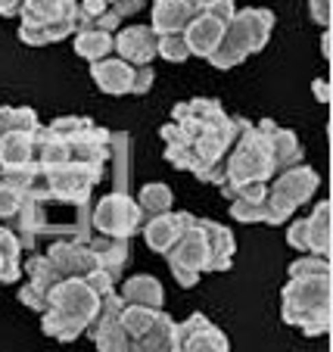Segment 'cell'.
<instances>
[{
  "instance_id": "cell-1",
  "label": "cell",
  "mask_w": 333,
  "mask_h": 352,
  "mask_svg": "<svg viewBox=\"0 0 333 352\" xmlns=\"http://www.w3.org/2000/svg\"><path fill=\"white\" fill-rule=\"evenodd\" d=\"M284 299V321L299 327L306 337H321L330 327V278L293 280L290 278L280 290Z\"/></svg>"
},
{
  "instance_id": "cell-2",
  "label": "cell",
  "mask_w": 333,
  "mask_h": 352,
  "mask_svg": "<svg viewBox=\"0 0 333 352\" xmlns=\"http://www.w3.org/2000/svg\"><path fill=\"white\" fill-rule=\"evenodd\" d=\"M271 178H274V166H271V153H268V140L255 131V122H246L237 144L227 153L225 181L218 187L225 197H231L246 181H271Z\"/></svg>"
},
{
  "instance_id": "cell-3",
  "label": "cell",
  "mask_w": 333,
  "mask_h": 352,
  "mask_svg": "<svg viewBox=\"0 0 333 352\" xmlns=\"http://www.w3.org/2000/svg\"><path fill=\"white\" fill-rule=\"evenodd\" d=\"M91 228L97 234H106V237H134V234L143 228V215L137 209V199L128 197L125 190L106 193V197L93 206L91 212Z\"/></svg>"
},
{
  "instance_id": "cell-4",
  "label": "cell",
  "mask_w": 333,
  "mask_h": 352,
  "mask_svg": "<svg viewBox=\"0 0 333 352\" xmlns=\"http://www.w3.org/2000/svg\"><path fill=\"white\" fill-rule=\"evenodd\" d=\"M103 168L106 166H93V162H66L56 168H41L44 172V184L50 199H62V203H87L93 184L103 181Z\"/></svg>"
},
{
  "instance_id": "cell-5",
  "label": "cell",
  "mask_w": 333,
  "mask_h": 352,
  "mask_svg": "<svg viewBox=\"0 0 333 352\" xmlns=\"http://www.w3.org/2000/svg\"><path fill=\"white\" fill-rule=\"evenodd\" d=\"M165 259H168V268H172V274L178 278L181 287H196V280L206 272V262H209V246H206L203 231L196 228V221H194V228L168 250Z\"/></svg>"
},
{
  "instance_id": "cell-6",
  "label": "cell",
  "mask_w": 333,
  "mask_h": 352,
  "mask_svg": "<svg viewBox=\"0 0 333 352\" xmlns=\"http://www.w3.org/2000/svg\"><path fill=\"white\" fill-rule=\"evenodd\" d=\"M97 306H100V296H97L81 278H66L50 290V309L81 321V324H87V321L93 318Z\"/></svg>"
},
{
  "instance_id": "cell-7",
  "label": "cell",
  "mask_w": 333,
  "mask_h": 352,
  "mask_svg": "<svg viewBox=\"0 0 333 352\" xmlns=\"http://www.w3.org/2000/svg\"><path fill=\"white\" fill-rule=\"evenodd\" d=\"M159 34L150 25H128L113 34V56L125 60L128 66H150L156 56Z\"/></svg>"
},
{
  "instance_id": "cell-8",
  "label": "cell",
  "mask_w": 333,
  "mask_h": 352,
  "mask_svg": "<svg viewBox=\"0 0 333 352\" xmlns=\"http://www.w3.org/2000/svg\"><path fill=\"white\" fill-rule=\"evenodd\" d=\"M194 221H196V215H190V212H162L156 219L143 221L140 231H143V240H147V246L153 253L168 256V250L194 228Z\"/></svg>"
},
{
  "instance_id": "cell-9",
  "label": "cell",
  "mask_w": 333,
  "mask_h": 352,
  "mask_svg": "<svg viewBox=\"0 0 333 352\" xmlns=\"http://www.w3.org/2000/svg\"><path fill=\"white\" fill-rule=\"evenodd\" d=\"M255 131L268 140V153H271V166H274V175L284 172V168H293L302 162V144L293 131L280 128L277 122L271 119H262L255 122Z\"/></svg>"
},
{
  "instance_id": "cell-10",
  "label": "cell",
  "mask_w": 333,
  "mask_h": 352,
  "mask_svg": "<svg viewBox=\"0 0 333 352\" xmlns=\"http://www.w3.org/2000/svg\"><path fill=\"white\" fill-rule=\"evenodd\" d=\"M47 259L54 262L66 278H84L93 268H100L97 256L91 253V246L84 240H56L50 250H47Z\"/></svg>"
},
{
  "instance_id": "cell-11",
  "label": "cell",
  "mask_w": 333,
  "mask_h": 352,
  "mask_svg": "<svg viewBox=\"0 0 333 352\" xmlns=\"http://www.w3.org/2000/svg\"><path fill=\"white\" fill-rule=\"evenodd\" d=\"M196 228L203 231L206 246H209L206 272H227L233 256H237V237H233V231L212 219H196Z\"/></svg>"
},
{
  "instance_id": "cell-12",
  "label": "cell",
  "mask_w": 333,
  "mask_h": 352,
  "mask_svg": "<svg viewBox=\"0 0 333 352\" xmlns=\"http://www.w3.org/2000/svg\"><path fill=\"white\" fill-rule=\"evenodd\" d=\"M321 178L318 172H314L312 166H293V168H284V172H277L271 181H268V187L271 190H277L280 197H287L290 203H296V206H302V203H308L312 199V193L318 190Z\"/></svg>"
},
{
  "instance_id": "cell-13",
  "label": "cell",
  "mask_w": 333,
  "mask_h": 352,
  "mask_svg": "<svg viewBox=\"0 0 333 352\" xmlns=\"http://www.w3.org/2000/svg\"><path fill=\"white\" fill-rule=\"evenodd\" d=\"M249 54H253V47H249V38H246V32H243V25L237 22V16H233V19L225 25V34H221L218 47H215V50L206 56V60L212 63L215 69L227 72V69H237L240 63H246Z\"/></svg>"
},
{
  "instance_id": "cell-14",
  "label": "cell",
  "mask_w": 333,
  "mask_h": 352,
  "mask_svg": "<svg viewBox=\"0 0 333 352\" xmlns=\"http://www.w3.org/2000/svg\"><path fill=\"white\" fill-rule=\"evenodd\" d=\"M181 34H184V44H187V50H190V56H203V60H206L215 47H218L221 34H225V22L212 19L209 13L200 10L194 19L187 22V28Z\"/></svg>"
},
{
  "instance_id": "cell-15",
  "label": "cell",
  "mask_w": 333,
  "mask_h": 352,
  "mask_svg": "<svg viewBox=\"0 0 333 352\" xmlns=\"http://www.w3.org/2000/svg\"><path fill=\"white\" fill-rule=\"evenodd\" d=\"M91 78L97 81L103 94L109 97H125L131 94V81H134V66H128L119 56H106L100 63H91Z\"/></svg>"
},
{
  "instance_id": "cell-16",
  "label": "cell",
  "mask_w": 333,
  "mask_h": 352,
  "mask_svg": "<svg viewBox=\"0 0 333 352\" xmlns=\"http://www.w3.org/2000/svg\"><path fill=\"white\" fill-rule=\"evenodd\" d=\"M122 299L128 306H147V309H156L162 312V302H165V287L153 278V274H134L122 284Z\"/></svg>"
},
{
  "instance_id": "cell-17",
  "label": "cell",
  "mask_w": 333,
  "mask_h": 352,
  "mask_svg": "<svg viewBox=\"0 0 333 352\" xmlns=\"http://www.w3.org/2000/svg\"><path fill=\"white\" fill-rule=\"evenodd\" d=\"M87 246H91V253L97 256V262H100V268H106L113 278H119L122 268L128 265V259H131V246H128V240L122 237H106V234H93L91 240H87Z\"/></svg>"
},
{
  "instance_id": "cell-18",
  "label": "cell",
  "mask_w": 333,
  "mask_h": 352,
  "mask_svg": "<svg viewBox=\"0 0 333 352\" xmlns=\"http://www.w3.org/2000/svg\"><path fill=\"white\" fill-rule=\"evenodd\" d=\"M200 13L196 7H187L178 0H156L153 3V32L156 34H181L187 28V22Z\"/></svg>"
},
{
  "instance_id": "cell-19",
  "label": "cell",
  "mask_w": 333,
  "mask_h": 352,
  "mask_svg": "<svg viewBox=\"0 0 333 352\" xmlns=\"http://www.w3.org/2000/svg\"><path fill=\"white\" fill-rule=\"evenodd\" d=\"M174 318L165 312L156 315V321L150 324L147 333H140L137 340H131L128 352H174Z\"/></svg>"
},
{
  "instance_id": "cell-20",
  "label": "cell",
  "mask_w": 333,
  "mask_h": 352,
  "mask_svg": "<svg viewBox=\"0 0 333 352\" xmlns=\"http://www.w3.org/2000/svg\"><path fill=\"white\" fill-rule=\"evenodd\" d=\"M221 116H225L221 103L209 97L184 100V103H178L172 109V122H178V125H209V122H218Z\"/></svg>"
},
{
  "instance_id": "cell-21",
  "label": "cell",
  "mask_w": 333,
  "mask_h": 352,
  "mask_svg": "<svg viewBox=\"0 0 333 352\" xmlns=\"http://www.w3.org/2000/svg\"><path fill=\"white\" fill-rule=\"evenodd\" d=\"M237 22L243 25L249 38V47L253 54H262L271 38V28H274V13L271 10H259V7H246V10H237Z\"/></svg>"
},
{
  "instance_id": "cell-22",
  "label": "cell",
  "mask_w": 333,
  "mask_h": 352,
  "mask_svg": "<svg viewBox=\"0 0 333 352\" xmlns=\"http://www.w3.org/2000/svg\"><path fill=\"white\" fill-rule=\"evenodd\" d=\"M308 228V253L314 256H330V203L321 199L306 219Z\"/></svg>"
},
{
  "instance_id": "cell-23",
  "label": "cell",
  "mask_w": 333,
  "mask_h": 352,
  "mask_svg": "<svg viewBox=\"0 0 333 352\" xmlns=\"http://www.w3.org/2000/svg\"><path fill=\"white\" fill-rule=\"evenodd\" d=\"M75 54L87 63H100L106 56H113V34L100 32V28H84L75 32Z\"/></svg>"
},
{
  "instance_id": "cell-24",
  "label": "cell",
  "mask_w": 333,
  "mask_h": 352,
  "mask_svg": "<svg viewBox=\"0 0 333 352\" xmlns=\"http://www.w3.org/2000/svg\"><path fill=\"white\" fill-rule=\"evenodd\" d=\"M34 162V144L32 134L10 131L7 138H0V168H16Z\"/></svg>"
},
{
  "instance_id": "cell-25",
  "label": "cell",
  "mask_w": 333,
  "mask_h": 352,
  "mask_svg": "<svg viewBox=\"0 0 333 352\" xmlns=\"http://www.w3.org/2000/svg\"><path fill=\"white\" fill-rule=\"evenodd\" d=\"M134 199H137V209H140V215H143V221L156 219V215H162V212H172V203H174L172 187H168V184H147V187H140V193Z\"/></svg>"
},
{
  "instance_id": "cell-26",
  "label": "cell",
  "mask_w": 333,
  "mask_h": 352,
  "mask_svg": "<svg viewBox=\"0 0 333 352\" xmlns=\"http://www.w3.org/2000/svg\"><path fill=\"white\" fill-rule=\"evenodd\" d=\"M75 7H78L75 0H25L19 16L32 22H54L62 16H75Z\"/></svg>"
},
{
  "instance_id": "cell-27",
  "label": "cell",
  "mask_w": 333,
  "mask_h": 352,
  "mask_svg": "<svg viewBox=\"0 0 333 352\" xmlns=\"http://www.w3.org/2000/svg\"><path fill=\"white\" fill-rule=\"evenodd\" d=\"M41 331H44L47 337L60 340V343H72V340H78L81 333H84V324L62 312H56V309H47V312L41 315Z\"/></svg>"
},
{
  "instance_id": "cell-28",
  "label": "cell",
  "mask_w": 333,
  "mask_h": 352,
  "mask_svg": "<svg viewBox=\"0 0 333 352\" xmlns=\"http://www.w3.org/2000/svg\"><path fill=\"white\" fill-rule=\"evenodd\" d=\"M25 274H28V284L41 287V290H47V293L54 290L60 280H66V274H62L54 262L47 259V253L44 256H32V259L25 262Z\"/></svg>"
},
{
  "instance_id": "cell-29",
  "label": "cell",
  "mask_w": 333,
  "mask_h": 352,
  "mask_svg": "<svg viewBox=\"0 0 333 352\" xmlns=\"http://www.w3.org/2000/svg\"><path fill=\"white\" fill-rule=\"evenodd\" d=\"M178 352H231V346H227L225 333H221L218 327L209 321V324L200 327L194 337H187V343L181 346Z\"/></svg>"
},
{
  "instance_id": "cell-30",
  "label": "cell",
  "mask_w": 333,
  "mask_h": 352,
  "mask_svg": "<svg viewBox=\"0 0 333 352\" xmlns=\"http://www.w3.org/2000/svg\"><path fill=\"white\" fill-rule=\"evenodd\" d=\"M156 309H147V306H128L125 302V309H122V315H119V324H122V331L128 333L131 340H137L140 333H147L150 331V324L156 321Z\"/></svg>"
},
{
  "instance_id": "cell-31",
  "label": "cell",
  "mask_w": 333,
  "mask_h": 352,
  "mask_svg": "<svg viewBox=\"0 0 333 352\" xmlns=\"http://www.w3.org/2000/svg\"><path fill=\"white\" fill-rule=\"evenodd\" d=\"M296 209H299L296 203H290L287 197H280L277 190L268 187L265 199H262V221H265V225H287V219Z\"/></svg>"
},
{
  "instance_id": "cell-32",
  "label": "cell",
  "mask_w": 333,
  "mask_h": 352,
  "mask_svg": "<svg viewBox=\"0 0 333 352\" xmlns=\"http://www.w3.org/2000/svg\"><path fill=\"white\" fill-rule=\"evenodd\" d=\"M290 278L293 280H314V278H330V256H314L306 253L290 265Z\"/></svg>"
},
{
  "instance_id": "cell-33",
  "label": "cell",
  "mask_w": 333,
  "mask_h": 352,
  "mask_svg": "<svg viewBox=\"0 0 333 352\" xmlns=\"http://www.w3.org/2000/svg\"><path fill=\"white\" fill-rule=\"evenodd\" d=\"M91 340L97 343L100 352H128V346H131V337L122 331L119 321H109V324L97 327V331L91 333Z\"/></svg>"
},
{
  "instance_id": "cell-34",
  "label": "cell",
  "mask_w": 333,
  "mask_h": 352,
  "mask_svg": "<svg viewBox=\"0 0 333 352\" xmlns=\"http://www.w3.org/2000/svg\"><path fill=\"white\" fill-rule=\"evenodd\" d=\"M47 128H50V131H54L60 140H66V144H69V140L81 138L87 128H93V122L84 119V116H62V119H54Z\"/></svg>"
},
{
  "instance_id": "cell-35",
  "label": "cell",
  "mask_w": 333,
  "mask_h": 352,
  "mask_svg": "<svg viewBox=\"0 0 333 352\" xmlns=\"http://www.w3.org/2000/svg\"><path fill=\"white\" fill-rule=\"evenodd\" d=\"M156 56H162V60H168V63H184L187 56H190V50H187V44H184V34H159V41H156Z\"/></svg>"
},
{
  "instance_id": "cell-36",
  "label": "cell",
  "mask_w": 333,
  "mask_h": 352,
  "mask_svg": "<svg viewBox=\"0 0 333 352\" xmlns=\"http://www.w3.org/2000/svg\"><path fill=\"white\" fill-rule=\"evenodd\" d=\"M19 256H22V243H19V237H16V234L10 231V228L0 225V259L7 262L10 272H13V274H19V272H22Z\"/></svg>"
},
{
  "instance_id": "cell-37",
  "label": "cell",
  "mask_w": 333,
  "mask_h": 352,
  "mask_svg": "<svg viewBox=\"0 0 333 352\" xmlns=\"http://www.w3.org/2000/svg\"><path fill=\"white\" fill-rule=\"evenodd\" d=\"M19 302L25 309H32V312L44 315L47 309H50V293L41 290V287H34V284H22L19 287Z\"/></svg>"
},
{
  "instance_id": "cell-38",
  "label": "cell",
  "mask_w": 333,
  "mask_h": 352,
  "mask_svg": "<svg viewBox=\"0 0 333 352\" xmlns=\"http://www.w3.org/2000/svg\"><path fill=\"white\" fill-rule=\"evenodd\" d=\"M231 219L243 221V225H255L262 221V199L249 203V199H231Z\"/></svg>"
},
{
  "instance_id": "cell-39",
  "label": "cell",
  "mask_w": 333,
  "mask_h": 352,
  "mask_svg": "<svg viewBox=\"0 0 333 352\" xmlns=\"http://www.w3.org/2000/svg\"><path fill=\"white\" fill-rule=\"evenodd\" d=\"M19 41L22 44H28V47H47V32H44V25L41 22H32V19H25V16H19Z\"/></svg>"
},
{
  "instance_id": "cell-40",
  "label": "cell",
  "mask_w": 333,
  "mask_h": 352,
  "mask_svg": "<svg viewBox=\"0 0 333 352\" xmlns=\"http://www.w3.org/2000/svg\"><path fill=\"white\" fill-rule=\"evenodd\" d=\"M81 280H84V284L91 287V290L97 293V296H106V293H113V290H115V278L106 272V268H93V272H91V274H84Z\"/></svg>"
},
{
  "instance_id": "cell-41",
  "label": "cell",
  "mask_w": 333,
  "mask_h": 352,
  "mask_svg": "<svg viewBox=\"0 0 333 352\" xmlns=\"http://www.w3.org/2000/svg\"><path fill=\"white\" fill-rule=\"evenodd\" d=\"M203 13H209L212 19L227 25V22L237 16V3H233V0H206V3H203Z\"/></svg>"
},
{
  "instance_id": "cell-42",
  "label": "cell",
  "mask_w": 333,
  "mask_h": 352,
  "mask_svg": "<svg viewBox=\"0 0 333 352\" xmlns=\"http://www.w3.org/2000/svg\"><path fill=\"white\" fill-rule=\"evenodd\" d=\"M38 113L32 107H13V131H22V134H32L38 128Z\"/></svg>"
},
{
  "instance_id": "cell-43",
  "label": "cell",
  "mask_w": 333,
  "mask_h": 352,
  "mask_svg": "<svg viewBox=\"0 0 333 352\" xmlns=\"http://www.w3.org/2000/svg\"><path fill=\"white\" fill-rule=\"evenodd\" d=\"M19 209H22V197L0 181V219H13Z\"/></svg>"
},
{
  "instance_id": "cell-44",
  "label": "cell",
  "mask_w": 333,
  "mask_h": 352,
  "mask_svg": "<svg viewBox=\"0 0 333 352\" xmlns=\"http://www.w3.org/2000/svg\"><path fill=\"white\" fill-rule=\"evenodd\" d=\"M153 69L150 66H134V81H131V94L134 97H143V94L153 87Z\"/></svg>"
},
{
  "instance_id": "cell-45",
  "label": "cell",
  "mask_w": 333,
  "mask_h": 352,
  "mask_svg": "<svg viewBox=\"0 0 333 352\" xmlns=\"http://www.w3.org/2000/svg\"><path fill=\"white\" fill-rule=\"evenodd\" d=\"M287 243L293 246V250H299V253H308V228H306V219L293 221V225L287 228Z\"/></svg>"
},
{
  "instance_id": "cell-46",
  "label": "cell",
  "mask_w": 333,
  "mask_h": 352,
  "mask_svg": "<svg viewBox=\"0 0 333 352\" xmlns=\"http://www.w3.org/2000/svg\"><path fill=\"white\" fill-rule=\"evenodd\" d=\"M308 16L321 28H327L330 25V0H308Z\"/></svg>"
},
{
  "instance_id": "cell-47",
  "label": "cell",
  "mask_w": 333,
  "mask_h": 352,
  "mask_svg": "<svg viewBox=\"0 0 333 352\" xmlns=\"http://www.w3.org/2000/svg\"><path fill=\"white\" fill-rule=\"evenodd\" d=\"M143 3H147V0H113V10H115V16H119V19H128V16L140 13V10H143Z\"/></svg>"
},
{
  "instance_id": "cell-48",
  "label": "cell",
  "mask_w": 333,
  "mask_h": 352,
  "mask_svg": "<svg viewBox=\"0 0 333 352\" xmlns=\"http://www.w3.org/2000/svg\"><path fill=\"white\" fill-rule=\"evenodd\" d=\"M22 3H25V0H0V16H3V19L19 16L22 13Z\"/></svg>"
},
{
  "instance_id": "cell-49",
  "label": "cell",
  "mask_w": 333,
  "mask_h": 352,
  "mask_svg": "<svg viewBox=\"0 0 333 352\" xmlns=\"http://www.w3.org/2000/svg\"><path fill=\"white\" fill-rule=\"evenodd\" d=\"M13 131V107H0V138Z\"/></svg>"
},
{
  "instance_id": "cell-50",
  "label": "cell",
  "mask_w": 333,
  "mask_h": 352,
  "mask_svg": "<svg viewBox=\"0 0 333 352\" xmlns=\"http://www.w3.org/2000/svg\"><path fill=\"white\" fill-rule=\"evenodd\" d=\"M314 94H318V97L327 103V97H330V87H327V81H324V78H321L318 85H314Z\"/></svg>"
},
{
  "instance_id": "cell-51",
  "label": "cell",
  "mask_w": 333,
  "mask_h": 352,
  "mask_svg": "<svg viewBox=\"0 0 333 352\" xmlns=\"http://www.w3.org/2000/svg\"><path fill=\"white\" fill-rule=\"evenodd\" d=\"M321 50H324V56H330V34H324V38H321Z\"/></svg>"
},
{
  "instance_id": "cell-52",
  "label": "cell",
  "mask_w": 333,
  "mask_h": 352,
  "mask_svg": "<svg viewBox=\"0 0 333 352\" xmlns=\"http://www.w3.org/2000/svg\"><path fill=\"white\" fill-rule=\"evenodd\" d=\"M178 3H187V7H196V10H203V3H206V0H178Z\"/></svg>"
},
{
  "instance_id": "cell-53",
  "label": "cell",
  "mask_w": 333,
  "mask_h": 352,
  "mask_svg": "<svg viewBox=\"0 0 333 352\" xmlns=\"http://www.w3.org/2000/svg\"><path fill=\"white\" fill-rule=\"evenodd\" d=\"M109 3H113V0H109Z\"/></svg>"
},
{
  "instance_id": "cell-54",
  "label": "cell",
  "mask_w": 333,
  "mask_h": 352,
  "mask_svg": "<svg viewBox=\"0 0 333 352\" xmlns=\"http://www.w3.org/2000/svg\"><path fill=\"white\" fill-rule=\"evenodd\" d=\"M174 352H178V349H174Z\"/></svg>"
}]
</instances>
